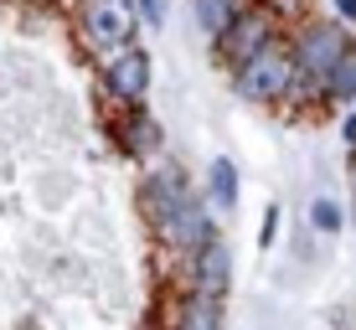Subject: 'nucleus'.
Here are the masks:
<instances>
[{"label": "nucleus", "mask_w": 356, "mask_h": 330, "mask_svg": "<svg viewBox=\"0 0 356 330\" xmlns=\"http://www.w3.org/2000/svg\"><path fill=\"white\" fill-rule=\"evenodd\" d=\"M284 47H289V57H294V72H305V78L321 83L325 72L341 63V52L351 47V31L341 26L336 16H315V21H300Z\"/></svg>", "instance_id": "obj_1"}, {"label": "nucleus", "mask_w": 356, "mask_h": 330, "mask_svg": "<svg viewBox=\"0 0 356 330\" xmlns=\"http://www.w3.org/2000/svg\"><path fill=\"white\" fill-rule=\"evenodd\" d=\"M232 78H238V93L248 104H284V93L294 83V57H289L284 42H274L264 52H253L248 63H238Z\"/></svg>", "instance_id": "obj_2"}, {"label": "nucleus", "mask_w": 356, "mask_h": 330, "mask_svg": "<svg viewBox=\"0 0 356 330\" xmlns=\"http://www.w3.org/2000/svg\"><path fill=\"white\" fill-rule=\"evenodd\" d=\"M274 42H279V21H274V10H268V6H243L238 16L227 21V31L217 36V52H222V63H227V67H238V63H248L253 52L274 47Z\"/></svg>", "instance_id": "obj_3"}, {"label": "nucleus", "mask_w": 356, "mask_h": 330, "mask_svg": "<svg viewBox=\"0 0 356 330\" xmlns=\"http://www.w3.org/2000/svg\"><path fill=\"white\" fill-rule=\"evenodd\" d=\"M83 31H88V47H98V52L134 47V36H140L134 0H83Z\"/></svg>", "instance_id": "obj_4"}, {"label": "nucleus", "mask_w": 356, "mask_h": 330, "mask_svg": "<svg viewBox=\"0 0 356 330\" xmlns=\"http://www.w3.org/2000/svg\"><path fill=\"white\" fill-rule=\"evenodd\" d=\"M150 227H155V238H161L170 253L191 258V253L202 248L207 238H212V212H207V201L191 191V197H181V201L161 217V222H150Z\"/></svg>", "instance_id": "obj_5"}, {"label": "nucleus", "mask_w": 356, "mask_h": 330, "mask_svg": "<svg viewBox=\"0 0 356 330\" xmlns=\"http://www.w3.org/2000/svg\"><path fill=\"white\" fill-rule=\"evenodd\" d=\"M150 52H140V47H119V52H108V67H104V93L114 99L119 108H134L150 99Z\"/></svg>", "instance_id": "obj_6"}, {"label": "nucleus", "mask_w": 356, "mask_h": 330, "mask_svg": "<svg viewBox=\"0 0 356 330\" xmlns=\"http://www.w3.org/2000/svg\"><path fill=\"white\" fill-rule=\"evenodd\" d=\"M191 295H207V299H227V289H232V248L222 238H207L202 248L191 253Z\"/></svg>", "instance_id": "obj_7"}, {"label": "nucleus", "mask_w": 356, "mask_h": 330, "mask_svg": "<svg viewBox=\"0 0 356 330\" xmlns=\"http://www.w3.org/2000/svg\"><path fill=\"white\" fill-rule=\"evenodd\" d=\"M161 124H155L150 114H145V104H134V108H124V119H119V145L134 155V160H150L155 150H161Z\"/></svg>", "instance_id": "obj_8"}, {"label": "nucleus", "mask_w": 356, "mask_h": 330, "mask_svg": "<svg viewBox=\"0 0 356 330\" xmlns=\"http://www.w3.org/2000/svg\"><path fill=\"white\" fill-rule=\"evenodd\" d=\"M238 197H243L238 165H232L227 155H217V160L207 165V212H222V217H232V212H238Z\"/></svg>", "instance_id": "obj_9"}, {"label": "nucleus", "mask_w": 356, "mask_h": 330, "mask_svg": "<svg viewBox=\"0 0 356 330\" xmlns=\"http://www.w3.org/2000/svg\"><path fill=\"white\" fill-rule=\"evenodd\" d=\"M321 99L325 104H356V42L341 52V63L321 78Z\"/></svg>", "instance_id": "obj_10"}, {"label": "nucleus", "mask_w": 356, "mask_h": 330, "mask_svg": "<svg viewBox=\"0 0 356 330\" xmlns=\"http://www.w3.org/2000/svg\"><path fill=\"white\" fill-rule=\"evenodd\" d=\"M176 330H227V315H222V299H207V295H186L176 315Z\"/></svg>", "instance_id": "obj_11"}, {"label": "nucleus", "mask_w": 356, "mask_h": 330, "mask_svg": "<svg viewBox=\"0 0 356 330\" xmlns=\"http://www.w3.org/2000/svg\"><path fill=\"white\" fill-rule=\"evenodd\" d=\"M238 10H243V0H191V21H196V31H202L207 42H217Z\"/></svg>", "instance_id": "obj_12"}, {"label": "nucleus", "mask_w": 356, "mask_h": 330, "mask_svg": "<svg viewBox=\"0 0 356 330\" xmlns=\"http://www.w3.org/2000/svg\"><path fill=\"white\" fill-rule=\"evenodd\" d=\"M341 222H346V212H341L330 197H315L310 201V227L315 232H325V238H330V232H341Z\"/></svg>", "instance_id": "obj_13"}, {"label": "nucleus", "mask_w": 356, "mask_h": 330, "mask_svg": "<svg viewBox=\"0 0 356 330\" xmlns=\"http://www.w3.org/2000/svg\"><path fill=\"white\" fill-rule=\"evenodd\" d=\"M134 16H140V26L161 31L165 16H170V0H134Z\"/></svg>", "instance_id": "obj_14"}, {"label": "nucleus", "mask_w": 356, "mask_h": 330, "mask_svg": "<svg viewBox=\"0 0 356 330\" xmlns=\"http://www.w3.org/2000/svg\"><path fill=\"white\" fill-rule=\"evenodd\" d=\"M330 16H336L341 26H356V0H330Z\"/></svg>", "instance_id": "obj_15"}, {"label": "nucleus", "mask_w": 356, "mask_h": 330, "mask_svg": "<svg viewBox=\"0 0 356 330\" xmlns=\"http://www.w3.org/2000/svg\"><path fill=\"white\" fill-rule=\"evenodd\" d=\"M341 140H346V145H351V150H356V108H351V114H346V119H341Z\"/></svg>", "instance_id": "obj_16"}, {"label": "nucleus", "mask_w": 356, "mask_h": 330, "mask_svg": "<svg viewBox=\"0 0 356 330\" xmlns=\"http://www.w3.org/2000/svg\"><path fill=\"white\" fill-rule=\"evenodd\" d=\"M351 197H356V150H351Z\"/></svg>", "instance_id": "obj_17"}]
</instances>
